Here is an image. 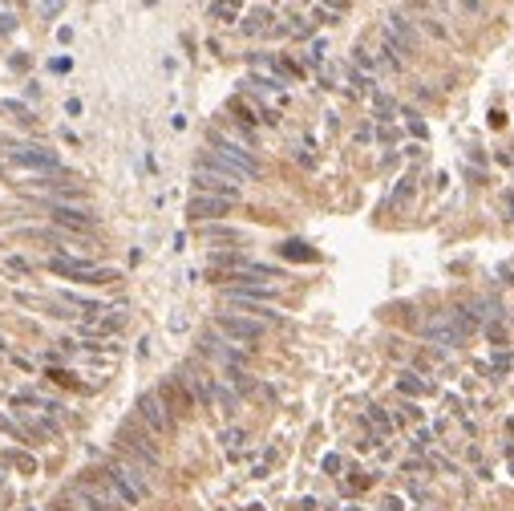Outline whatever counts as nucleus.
Returning <instances> with one entry per match:
<instances>
[{
  "instance_id": "obj_1",
  "label": "nucleus",
  "mask_w": 514,
  "mask_h": 511,
  "mask_svg": "<svg viewBox=\"0 0 514 511\" xmlns=\"http://www.w3.org/2000/svg\"><path fill=\"white\" fill-rule=\"evenodd\" d=\"M203 166H211V171H223V175H231V179H259V159H251L243 147H235V142H227V138H215V154H211Z\"/></svg>"
},
{
  "instance_id": "obj_2",
  "label": "nucleus",
  "mask_w": 514,
  "mask_h": 511,
  "mask_svg": "<svg viewBox=\"0 0 514 511\" xmlns=\"http://www.w3.org/2000/svg\"><path fill=\"white\" fill-rule=\"evenodd\" d=\"M101 475L110 479V487L118 491V499H122V503H138V499H146V479H142V471H134V467H126V462H110Z\"/></svg>"
},
{
  "instance_id": "obj_3",
  "label": "nucleus",
  "mask_w": 514,
  "mask_h": 511,
  "mask_svg": "<svg viewBox=\"0 0 514 511\" xmlns=\"http://www.w3.org/2000/svg\"><path fill=\"white\" fill-rule=\"evenodd\" d=\"M215 329L223 333L227 341L251 345V341L263 337V321H251V316H239V313H219V316H215Z\"/></svg>"
},
{
  "instance_id": "obj_4",
  "label": "nucleus",
  "mask_w": 514,
  "mask_h": 511,
  "mask_svg": "<svg viewBox=\"0 0 514 511\" xmlns=\"http://www.w3.org/2000/svg\"><path fill=\"white\" fill-rule=\"evenodd\" d=\"M77 491L85 495V507H94V511H113V507H122V499H118V491L110 487V479H106V475L81 479Z\"/></svg>"
},
{
  "instance_id": "obj_5",
  "label": "nucleus",
  "mask_w": 514,
  "mask_h": 511,
  "mask_svg": "<svg viewBox=\"0 0 514 511\" xmlns=\"http://www.w3.org/2000/svg\"><path fill=\"white\" fill-rule=\"evenodd\" d=\"M49 268H53L57 276H69V281H89V284L113 281L110 268H94V264H85V260H69V256H53V260H49Z\"/></svg>"
},
{
  "instance_id": "obj_6",
  "label": "nucleus",
  "mask_w": 514,
  "mask_h": 511,
  "mask_svg": "<svg viewBox=\"0 0 514 511\" xmlns=\"http://www.w3.org/2000/svg\"><path fill=\"white\" fill-rule=\"evenodd\" d=\"M138 418H142V422H146L150 430H154V434H170V430H175V418L166 414V406H162L158 390H150V394L138 398Z\"/></svg>"
},
{
  "instance_id": "obj_7",
  "label": "nucleus",
  "mask_w": 514,
  "mask_h": 511,
  "mask_svg": "<svg viewBox=\"0 0 514 511\" xmlns=\"http://www.w3.org/2000/svg\"><path fill=\"white\" fill-rule=\"evenodd\" d=\"M194 183L207 191V195H219V199H239V179H231V175H223V171H211V166H199L194 171Z\"/></svg>"
},
{
  "instance_id": "obj_8",
  "label": "nucleus",
  "mask_w": 514,
  "mask_h": 511,
  "mask_svg": "<svg viewBox=\"0 0 514 511\" xmlns=\"http://www.w3.org/2000/svg\"><path fill=\"white\" fill-rule=\"evenodd\" d=\"M158 398H162V406H166V414H170V418H182V414H191V406H194V398L187 394L182 378H166L158 386Z\"/></svg>"
},
{
  "instance_id": "obj_9",
  "label": "nucleus",
  "mask_w": 514,
  "mask_h": 511,
  "mask_svg": "<svg viewBox=\"0 0 514 511\" xmlns=\"http://www.w3.org/2000/svg\"><path fill=\"white\" fill-rule=\"evenodd\" d=\"M8 163L13 166H29V171H57V154L53 150H45V147H20V150H13L8 154Z\"/></svg>"
},
{
  "instance_id": "obj_10",
  "label": "nucleus",
  "mask_w": 514,
  "mask_h": 511,
  "mask_svg": "<svg viewBox=\"0 0 514 511\" xmlns=\"http://www.w3.org/2000/svg\"><path fill=\"white\" fill-rule=\"evenodd\" d=\"M118 443L126 446L130 455H138V459H142L146 467H158V450H154V443L146 438L142 430H134V426H122V430H118Z\"/></svg>"
},
{
  "instance_id": "obj_11",
  "label": "nucleus",
  "mask_w": 514,
  "mask_h": 511,
  "mask_svg": "<svg viewBox=\"0 0 514 511\" xmlns=\"http://www.w3.org/2000/svg\"><path fill=\"white\" fill-rule=\"evenodd\" d=\"M231 211V199H219V195H194L187 203V215H191L194 223H203V219H219V215Z\"/></svg>"
},
{
  "instance_id": "obj_12",
  "label": "nucleus",
  "mask_w": 514,
  "mask_h": 511,
  "mask_svg": "<svg viewBox=\"0 0 514 511\" xmlns=\"http://www.w3.org/2000/svg\"><path fill=\"white\" fill-rule=\"evenodd\" d=\"M178 378H182V386L191 390L194 402H215V386H211V378H207V374H199L194 365H187V369H182Z\"/></svg>"
},
{
  "instance_id": "obj_13",
  "label": "nucleus",
  "mask_w": 514,
  "mask_h": 511,
  "mask_svg": "<svg viewBox=\"0 0 514 511\" xmlns=\"http://www.w3.org/2000/svg\"><path fill=\"white\" fill-rule=\"evenodd\" d=\"M425 337H430V341H437V345H458V341H462V333H458V325L450 321V313L434 316V321L425 325Z\"/></svg>"
},
{
  "instance_id": "obj_14",
  "label": "nucleus",
  "mask_w": 514,
  "mask_h": 511,
  "mask_svg": "<svg viewBox=\"0 0 514 511\" xmlns=\"http://www.w3.org/2000/svg\"><path fill=\"white\" fill-rule=\"evenodd\" d=\"M53 219L65 223V228H89L94 223L89 207H73V203H53Z\"/></svg>"
},
{
  "instance_id": "obj_15",
  "label": "nucleus",
  "mask_w": 514,
  "mask_h": 511,
  "mask_svg": "<svg viewBox=\"0 0 514 511\" xmlns=\"http://www.w3.org/2000/svg\"><path fill=\"white\" fill-rule=\"evenodd\" d=\"M389 29L401 37V53H409L413 45H418V37H413V25H409L405 17H397V13H393V17H389Z\"/></svg>"
},
{
  "instance_id": "obj_16",
  "label": "nucleus",
  "mask_w": 514,
  "mask_h": 511,
  "mask_svg": "<svg viewBox=\"0 0 514 511\" xmlns=\"http://www.w3.org/2000/svg\"><path fill=\"white\" fill-rule=\"evenodd\" d=\"M280 252H284L288 260H316V252H312L308 244H300V240H288V244L280 247Z\"/></svg>"
},
{
  "instance_id": "obj_17",
  "label": "nucleus",
  "mask_w": 514,
  "mask_h": 511,
  "mask_svg": "<svg viewBox=\"0 0 514 511\" xmlns=\"http://www.w3.org/2000/svg\"><path fill=\"white\" fill-rule=\"evenodd\" d=\"M211 17L231 20V17H239V8H235V4H211Z\"/></svg>"
},
{
  "instance_id": "obj_18",
  "label": "nucleus",
  "mask_w": 514,
  "mask_h": 511,
  "mask_svg": "<svg viewBox=\"0 0 514 511\" xmlns=\"http://www.w3.org/2000/svg\"><path fill=\"white\" fill-rule=\"evenodd\" d=\"M263 20H268V13H251V20H243V29H247V33H259Z\"/></svg>"
},
{
  "instance_id": "obj_19",
  "label": "nucleus",
  "mask_w": 514,
  "mask_h": 511,
  "mask_svg": "<svg viewBox=\"0 0 514 511\" xmlns=\"http://www.w3.org/2000/svg\"><path fill=\"white\" fill-rule=\"evenodd\" d=\"M401 390H405V394H421L425 386H421V381H413V378H409V374H405V378H401Z\"/></svg>"
},
{
  "instance_id": "obj_20",
  "label": "nucleus",
  "mask_w": 514,
  "mask_h": 511,
  "mask_svg": "<svg viewBox=\"0 0 514 511\" xmlns=\"http://www.w3.org/2000/svg\"><path fill=\"white\" fill-rule=\"evenodd\" d=\"M223 443H227V446H239V443H243V434H239V430H227V434H223Z\"/></svg>"
},
{
  "instance_id": "obj_21",
  "label": "nucleus",
  "mask_w": 514,
  "mask_h": 511,
  "mask_svg": "<svg viewBox=\"0 0 514 511\" xmlns=\"http://www.w3.org/2000/svg\"><path fill=\"white\" fill-rule=\"evenodd\" d=\"M385 511H401V499H385Z\"/></svg>"
}]
</instances>
